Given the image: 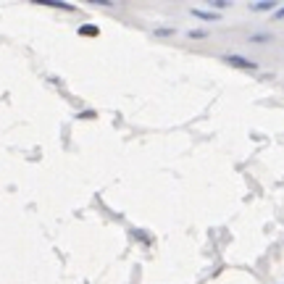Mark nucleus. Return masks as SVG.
Wrapping results in <instances>:
<instances>
[{
    "instance_id": "obj_1",
    "label": "nucleus",
    "mask_w": 284,
    "mask_h": 284,
    "mask_svg": "<svg viewBox=\"0 0 284 284\" xmlns=\"http://www.w3.org/2000/svg\"><path fill=\"white\" fill-rule=\"evenodd\" d=\"M224 61H226L229 66H234V68H245V71H255V68H258L255 61H250V58H245V56H234V53L224 56Z\"/></svg>"
},
{
    "instance_id": "obj_2",
    "label": "nucleus",
    "mask_w": 284,
    "mask_h": 284,
    "mask_svg": "<svg viewBox=\"0 0 284 284\" xmlns=\"http://www.w3.org/2000/svg\"><path fill=\"white\" fill-rule=\"evenodd\" d=\"M42 5H50V8H61V11H74V5L68 3H61V0H40Z\"/></svg>"
},
{
    "instance_id": "obj_3",
    "label": "nucleus",
    "mask_w": 284,
    "mask_h": 284,
    "mask_svg": "<svg viewBox=\"0 0 284 284\" xmlns=\"http://www.w3.org/2000/svg\"><path fill=\"white\" fill-rule=\"evenodd\" d=\"M192 16H197V19H205V21H219V19H221L219 13H211V11H192Z\"/></svg>"
},
{
    "instance_id": "obj_4",
    "label": "nucleus",
    "mask_w": 284,
    "mask_h": 284,
    "mask_svg": "<svg viewBox=\"0 0 284 284\" xmlns=\"http://www.w3.org/2000/svg\"><path fill=\"white\" fill-rule=\"evenodd\" d=\"M100 29H97L95 24H84V27H79V34H84V37H95Z\"/></svg>"
},
{
    "instance_id": "obj_5",
    "label": "nucleus",
    "mask_w": 284,
    "mask_h": 284,
    "mask_svg": "<svg viewBox=\"0 0 284 284\" xmlns=\"http://www.w3.org/2000/svg\"><path fill=\"white\" fill-rule=\"evenodd\" d=\"M274 3L271 0H263V3H252V11H271Z\"/></svg>"
},
{
    "instance_id": "obj_6",
    "label": "nucleus",
    "mask_w": 284,
    "mask_h": 284,
    "mask_svg": "<svg viewBox=\"0 0 284 284\" xmlns=\"http://www.w3.org/2000/svg\"><path fill=\"white\" fill-rule=\"evenodd\" d=\"M268 40H271L268 34H252L250 37V42H268Z\"/></svg>"
},
{
    "instance_id": "obj_7",
    "label": "nucleus",
    "mask_w": 284,
    "mask_h": 284,
    "mask_svg": "<svg viewBox=\"0 0 284 284\" xmlns=\"http://www.w3.org/2000/svg\"><path fill=\"white\" fill-rule=\"evenodd\" d=\"M208 32H189V37H195V40H200V37H205Z\"/></svg>"
},
{
    "instance_id": "obj_8",
    "label": "nucleus",
    "mask_w": 284,
    "mask_h": 284,
    "mask_svg": "<svg viewBox=\"0 0 284 284\" xmlns=\"http://www.w3.org/2000/svg\"><path fill=\"white\" fill-rule=\"evenodd\" d=\"M274 19H284V8H282L279 13H274Z\"/></svg>"
}]
</instances>
